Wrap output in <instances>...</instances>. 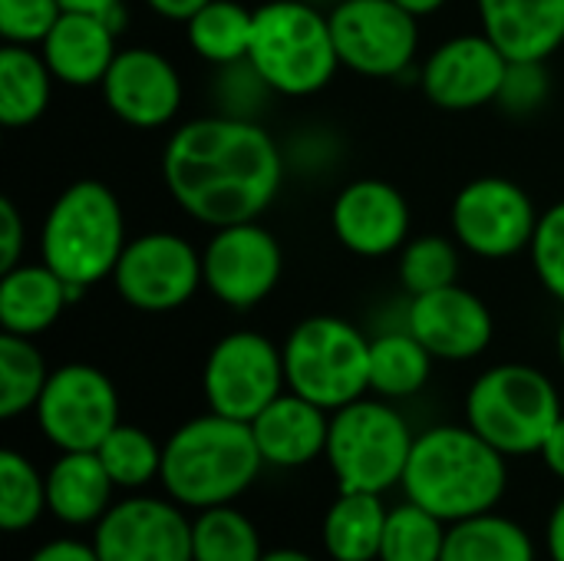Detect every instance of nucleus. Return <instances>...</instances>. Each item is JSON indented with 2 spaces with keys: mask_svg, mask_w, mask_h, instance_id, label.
<instances>
[{
  "mask_svg": "<svg viewBox=\"0 0 564 561\" xmlns=\"http://www.w3.org/2000/svg\"><path fill=\"white\" fill-rule=\"evenodd\" d=\"M555 350H558V364H562L564 370V317L562 324H558V334H555Z\"/></svg>",
  "mask_w": 564,
  "mask_h": 561,
  "instance_id": "de8ad7c7",
  "label": "nucleus"
},
{
  "mask_svg": "<svg viewBox=\"0 0 564 561\" xmlns=\"http://www.w3.org/2000/svg\"><path fill=\"white\" fill-rule=\"evenodd\" d=\"M264 460L251 423L205 413L182 423L162 446V486L188 509L231 506L258 479Z\"/></svg>",
  "mask_w": 564,
  "mask_h": 561,
  "instance_id": "7ed1b4c3",
  "label": "nucleus"
},
{
  "mask_svg": "<svg viewBox=\"0 0 564 561\" xmlns=\"http://www.w3.org/2000/svg\"><path fill=\"white\" fill-rule=\"evenodd\" d=\"M443 561H535V546L519 522L482 513L449 526Z\"/></svg>",
  "mask_w": 564,
  "mask_h": 561,
  "instance_id": "c85d7f7f",
  "label": "nucleus"
},
{
  "mask_svg": "<svg viewBox=\"0 0 564 561\" xmlns=\"http://www.w3.org/2000/svg\"><path fill=\"white\" fill-rule=\"evenodd\" d=\"M116 30L106 20V13L89 10H63L56 26L40 43V53L63 86H99L119 53Z\"/></svg>",
  "mask_w": 564,
  "mask_h": 561,
  "instance_id": "aec40b11",
  "label": "nucleus"
},
{
  "mask_svg": "<svg viewBox=\"0 0 564 561\" xmlns=\"http://www.w3.org/2000/svg\"><path fill=\"white\" fill-rule=\"evenodd\" d=\"M126 241V215L116 192L99 179H79L43 215L40 261L63 281L93 288L112 278Z\"/></svg>",
  "mask_w": 564,
  "mask_h": 561,
  "instance_id": "20e7f679",
  "label": "nucleus"
},
{
  "mask_svg": "<svg viewBox=\"0 0 564 561\" xmlns=\"http://www.w3.org/2000/svg\"><path fill=\"white\" fill-rule=\"evenodd\" d=\"M261 561H314L311 555L297 552V549H274V552H264Z\"/></svg>",
  "mask_w": 564,
  "mask_h": 561,
  "instance_id": "49530a36",
  "label": "nucleus"
},
{
  "mask_svg": "<svg viewBox=\"0 0 564 561\" xmlns=\"http://www.w3.org/2000/svg\"><path fill=\"white\" fill-rule=\"evenodd\" d=\"M539 208L532 195L502 175H482L466 182L449 208L453 238L476 258L506 261L525 251L535 238Z\"/></svg>",
  "mask_w": 564,
  "mask_h": 561,
  "instance_id": "1a4fd4ad",
  "label": "nucleus"
},
{
  "mask_svg": "<svg viewBox=\"0 0 564 561\" xmlns=\"http://www.w3.org/2000/svg\"><path fill=\"white\" fill-rule=\"evenodd\" d=\"M400 284L410 298L440 291L446 284H456L459 278V248L456 238L446 235H416L400 248Z\"/></svg>",
  "mask_w": 564,
  "mask_h": 561,
  "instance_id": "f704fd0d",
  "label": "nucleus"
},
{
  "mask_svg": "<svg viewBox=\"0 0 564 561\" xmlns=\"http://www.w3.org/2000/svg\"><path fill=\"white\" fill-rule=\"evenodd\" d=\"M284 271L281 241L254 218L225 228H212L202 248L205 288L215 301L235 311H248L271 298Z\"/></svg>",
  "mask_w": 564,
  "mask_h": 561,
  "instance_id": "4468645a",
  "label": "nucleus"
},
{
  "mask_svg": "<svg viewBox=\"0 0 564 561\" xmlns=\"http://www.w3.org/2000/svg\"><path fill=\"white\" fill-rule=\"evenodd\" d=\"M50 380L43 354L33 347V337L0 334V417L17 420L33 410Z\"/></svg>",
  "mask_w": 564,
  "mask_h": 561,
  "instance_id": "7c9ffc66",
  "label": "nucleus"
},
{
  "mask_svg": "<svg viewBox=\"0 0 564 561\" xmlns=\"http://www.w3.org/2000/svg\"><path fill=\"white\" fill-rule=\"evenodd\" d=\"M390 509L380 493H344L324 516V549L334 561H377Z\"/></svg>",
  "mask_w": 564,
  "mask_h": 561,
  "instance_id": "a878e982",
  "label": "nucleus"
},
{
  "mask_svg": "<svg viewBox=\"0 0 564 561\" xmlns=\"http://www.w3.org/2000/svg\"><path fill=\"white\" fill-rule=\"evenodd\" d=\"M406 331L436 360H476L489 350L496 321L479 294L459 284H446L430 294L410 298Z\"/></svg>",
  "mask_w": 564,
  "mask_h": 561,
  "instance_id": "a211bd4d",
  "label": "nucleus"
},
{
  "mask_svg": "<svg viewBox=\"0 0 564 561\" xmlns=\"http://www.w3.org/2000/svg\"><path fill=\"white\" fill-rule=\"evenodd\" d=\"M562 420V397L549 374L529 364H499L466 393V423L502 456L539 453Z\"/></svg>",
  "mask_w": 564,
  "mask_h": 561,
  "instance_id": "423d86ee",
  "label": "nucleus"
},
{
  "mask_svg": "<svg viewBox=\"0 0 564 561\" xmlns=\"http://www.w3.org/2000/svg\"><path fill=\"white\" fill-rule=\"evenodd\" d=\"M36 427L59 453L99 450L119 427V393L93 364H63L50 374L36 407Z\"/></svg>",
  "mask_w": 564,
  "mask_h": 561,
  "instance_id": "9b49d317",
  "label": "nucleus"
},
{
  "mask_svg": "<svg viewBox=\"0 0 564 561\" xmlns=\"http://www.w3.org/2000/svg\"><path fill=\"white\" fill-rule=\"evenodd\" d=\"M30 561H102L96 546H86V542H76V539H56V542H46L40 546Z\"/></svg>",
  "mask_w": 564,
  "mask_h": 561,
  "instance_id": "ea45409f",
  "label": "nucleus"
},
{
  "mask_svg": "<svg viewBox=\"0 0 564 561\" xmlns=\"http://www.w3.org/2000/svg\"><path fill=\"white\" fill-rule=\"evenodd\" d=\"M549 96V73L545 63H522V60H509V73L506 83L499 89V106L512 116H525L535 112Z\"/></svg>",
  "mask_w": 564,
  "mask_h": 561,
  "instance_id": "4c0bfd02",
  "label": "nucleus"
},
{
  "mask_svg": "<svg viewBox=\"0 0 564 561\" xmlns=\"http://www.w3.org/2000/svg\"><path fill=\"white\" fill-rule=\"evenodd\" d=\"M330 228L350 255L387 258L410 241V205L397 185L383 179H357L337 192Z\"/></svg>",
  "mask_w": 564,
  "mask_h": 561,
  "instance_id": "6ab92c4d",
  "label": "nucleus"
},
{
  "mask_svg": "<svg viewBox=\"0 0 564 561\" xmlns=\"http://www.w3.org/2000/svg\"><path fill=\"white\" fill-rule=\"evenodd\" d=\"M63 10L59 0H0V36L3 43L40 46Z\"/></svg>",
  "mask_w": 564,
  "mask_h": 561,
  "instance_id": "e433bc0d",
  "label": "nucleus"
},
{
  "mask_svg": "<svg viewBox=\"0 0 564 561\" xmlns=\"http://www.w3.org/2000/svg\"><path fill=\"white\" fill-rule=\"evenodd\" d=\"M96 453L116 489H142L162 473V446L139 427L119 423Z\"/></svg>",
  "mask_w": 564,
  "mask_h": 561,
  "instance_id": "473e14b6",
  "label": "nucleus"
},
{
  "mask_svg": "<svg viewBox=\"0 0 564 561\" xmlns=\"http://www.w3.org/2000/svg\"><path fill=\"white\" fill-rule=\"evenodd\" d=\"M56 76L50 73L40 46H0V122L7 129L33 126L53 96Z\"/></svg>",
  "mask_w": 564,
  "mask_h": 561,
  "instance_id": "393cba45",
  "label": "nucleus"
},
{
  "mask_svg": "<svg viewBox=\"0 0 564 561\" xmlns=\"http://www.w3.org/2000/svg\"><path fill=\"white\" fill-rule=\"evenodd\" d=\"M93 546L102 561H192V522L175 499L132 496L96 522Z\"/></svg>",
  "mask_w": 564,
  "mask_h": 561,
  "instance_id": "dca6fc26",
  "label": "nucleus"
},
{
  "mask_svg": "<svg viewBox=\"0 0 564 561\" xmlns=\"http://www.w3.org/2000/svg\"><path fill=\"white\" fill-rule=\"evenodd\" d=\"M416 436L387 400H354L330 417L327 463L344 493H387L403 483Z\"/></svg>",
  "mask_w": 564,
  "mask_h": 561,
  "instance_id": "6e6552de",
  "label": "nucleus"
},
{
  "mask_svg": "<svg viewBox=\"0 0 564 561\" xmlns=\"http://www.w3.org/2000/svg\"><path fill=\"white\" fill-rule=\"evenodd\" d=\"M162 179L185 215L225 228L271 208L284 182V159L264 126L235 112L198 116L169 136Z\"/></svg>",
  "mask_w": 564,
  "mask_h": 561,
  "instance_id": "f257e3e1",
  "label": "nucleus"
},
{
  "mask_svg": "<svg viewBox=\"0 0 564 561\" xmlns=\"http://www.w3.org/2000/svg\"><path fill=\"white\" fill-rule=\"evenodd\" d=\"M509 56L486 33H459L443 40L420 69L423 96L446 112H469L499 99Z\"/></svg>",
  "mask_w": 564,
  "mask_h": 561,
  "instance_id": "2eb2a0df",
  "label": "nucleus"
},
{
  "mask_svg": "<svg viewBox=\"0 0 564 561\" xmlns=\"http://www.w3.org/2000/svg\"><path fill=\"white\" fill-rule=\"evenodd\" d=\"M99 89L109 112L132 129L169 126L185 99V86L175 63L152 46L119 50Z\"/></svg>",
  "mask_w": 564,
  "mask_h": 561,
  "instance_id": "f3484780",
  "label": "nucleus"
},
{
  "mask_svg": "<svg viewBox=\"0 0 564 561\" xmlns=\"http://www.w3.org/2000/svg\"><path fill=\"white\" fill-rule=\"evenodd\" d=\"M251 433L268 466L297 470L327 453L330 417L324 407L288 390L251 420Z\"/></svg>",
  "mask_w": 564,
  "mask_h": 561,
  "instance_id": "412c9836",
  "label": "nucleus"
},
{
  "mask_svg": "<svg viewBox=\"0 0 564 561\" xmlns=\"http://www.w3.org/2000/svg\"><path fill=\"white\" fill-rule=\"evenodd\" d=\"M482 33L522 63H545L564 43V0H476Z\"/></svg>",
  "mask_w": 564,
  "mask_h": 561,
  "instance_id": "4be33fe9",
  "label": "nucleus"
},
{
  "mask_svg": "<svg viewBox=\"0 0 564 561\" xmlns=\"http://www.w3.org/2000/svg\"><path fill=\"white\" fill-rule=\"evenodd\" d=\"M202 284V251L175 231H145L126 241L112 271L116 294L145 314L178 311Z\"/></svg>",
  "mask_w": 564,
  "mask_h": 561,
  "instance_id": "ddd939ff",
  "label": "nucleus"
},
{
  "mask_svg": "<svg viewBox=\"0 0 564 561\" xmlns=\"http://www.w3.org/2000/svg\"><path fill=\"white\" fill-rule=\"evenodd\" d=\"M288 390L327 413L370 390V341L360 327L334 314L304 317L284 341Z\"/></svg>",
  "mask_w": 564,
  "mask_h": 561,
  "instance_id": "0eeeda50",
  "label": "nucleus"
},
{
  "mask_svg": "<svg viewBox=\"0 0 564 561\" xmlns=\"http://www.w3.org/2000/svg\"><path fill=\"white\" fill-rule=\"evenodd\" d=\"M330 30L340 66L370 79L403 76L420 53V17L397 0H340Z\"/></svg>",
  "mask_w": 564,
  "mask_h": 561,
  "instance_id": "f8f14e48",
  "label": "nucleus"
},
{
  "mask_svg": "<svg viewBox=\"0 0 564 561\" xmlns=\"http://www.w3.org/2000/svg\"><path fill=\"white\" fill-rule=\"evenodd\" d=\"M539 456L545 460V466H549V473H552V476L564 479V413H562V420L552 427L549 440L542 443Z\"/></svg>",
  "mask_w": 564,
  "mask_h": 561,
  "instance_id": "a19ab883",
  "label": "nucleus"
},
{
  "mask_svg": "<svg viewBox=\"0 0 564 561\" xmlns=\"http://www.w3.org/2000/svg\"><path fill=\"white\" fill-rule=\"evenodd\" d=\"M251 33H254V10H248L238 0H208L202 10H195L185 20V36L195 56L221 69L248 63Z\"/></svg>",
  "mask_w": 564,
  "mask_h": 561,
  "instance_id": "bb28decb",
  "label": "nucleus"
},
{
  "mask_svg": "<svg viewBox=\"0 0 564 561\" xmlns=\"http://www.w3.org/2000/svg\"><path fill=\"white\" fill-rule=\"evenodd\" d=\"M284 387V354L258 331H231L208 350L202 390L212 413L251 423Z\"/></svg>",
  "mask_w": 564,
  "mask_h": 561,
  "instance_id": "9d476101",
  "label": "nucleus"
},
{
  "mask_svg": "<svg viewBox=\"0 0 564 561\" xmlns=\"http://www.w3.org/2000/svg\"><path fill=\"white\" fill-rule=\"evenodd\" d=\"M112 489L96 450L59 453L46 473V509L66 526H93L112 509Z\"/></svg>",
  "mask_w": 564,
  "mask_h": 561,
  "instance_id": "b1692460",
  "label": "nucleus"
},
{
  "mask_svg": "<svg viewBox=\"0 0 564 561\" xmlns=\"http://www.w3.org/2000/svg\"><path fill=\"white\" fill-rule=\"evenodd\" d=\"M248 66L278 96L304 99L321 93L340 66L330 13L304 0H268L254 10Z\"/></svg>",
  "mask_w": 564,
  "mask_h": 561,
  "instance_id": "39448f33",
  "label": "nucleus"
},
{
  "mask_svg": "<svg viewBox=\"0 0 564 561\" xmlns=\"http://www.w3.org/2000/svg\"><path fill=\"white\" fill-rule=\"evenodd\" d=\"M66 10H89V13H109L112 7H119L122 0H59Z\"/></svg>",
  "mask_w": 564,
  "mask_h": 561,
  "instance_id": "a18cd8bd",
  "label": "nucleus"
},
{
  "mask_svg": "<svg viewBox=\"0 0 564 561\" xmlns=\"http://www.w3.org/2000/svg\"><path fill=\"white\" fill-rule=\"evenodd\" d=\"M152 13H159L162 20H175L185 23L195 10H202L208 0H142Z\"/></svg>",
  "mask_w": 564,
  "mask_h": 561,
  "instance_id": "79ce46f5",
  "label": "nucleus"
},
{
  "mask_svg": "<svg viewBox=\"0 0 564 561\" xmlns=\"http://www.w3.org/2000/svg\"><path fill=\"white\" fill-rule=\"evenodd\" d=\"M403 10H410L413 17H433L446 7V0H397Z\"/></svg>",
  "mask_w": 564,
  "mask_h": 561,
  "instance_id": "c03bdc74",
  "label": "nucleus"
},
{
  "mask_svg": "<svg viewBox=\"0 0 564 561\" xmlns=\"http://www.w3.org/2000/svg\"><path fill=\"white\" fill-rule=\"evenodd\" d=\"M400 486L410 503L453 526L496 509L509 486V466L469 423L433 427L416 436Z\"/></svg>",
  "mask_w": 564,
  "mask_h": 561,
  "instance_id": "f03ea898",
  "label": "nucleus"
},
{
  "mask_svg": "<svg viewBox=\"0 0 564 561\" xmlns=\"http://www.w3.org/2000/svg\"><path fill=\"white\" fill-rule=\"evenodd\" d=\"M86 294L83 284L63 281L43 261H20L0 278V324L7 334L36 337L50 331L59 314Z\"/></svg>",
  "mask_w": 564,
  "mask_h": 561,
  "instance_id": "5701e85b",
  "label": "nucleus"
},
{
  "mask_svg": "<svg viewBox=\"0 0 564 561\" xmlns=\"http://www.w3.org/2000/svg\"><path fill=\"white\" fill-rule=\"evenodd\" d=\"M529 255L542 288L564 304V198L539 215Z\"/></svg>",
  "mask_w": 564,
  "mask_h": 561,
  "instance_id": "c9c22d12",
  "label": "nucleus"
},
{
  "mask_svg": "<svg viewBox=\"0 0 564 561\" xmlns=\"http://www.w3.org/2000/svg\"><path fill=\"white\" fill-rule=\"evenodd\" d=\"M433 360L410 331L380 334L370 341V390L383 400L416 397L430 384Z\"/></svg>",
  "mask_w": 564,
  "mask_h": 561,
  "instance_id": "cd10ccee",
  "label": "nucleus"
},
{
  "mask_svg": "<svg viewBox=\"0 0 564 561\" xmlns=\"http://www.w3.org/2000/svg\"><path fill=\"white\" fill-rule=\"evenodd\" d=\"M26 248V225L20 218V208L3 198L0 202V271H10L23 261Z\"/></svg>",
  "mask_w": 564,
  "mask_h": 561,
  "instance_id": "58836bf2",
  "label": "nucleus"
},
{
  "mask_svg": "<svg viewBox=\"0 0 564 561\" xmlns=\"http://www.w3.org/2000/svg\"><path fill=\"white\" fill-rule=\"evenodd\" d=\"M545 542H549V555H552V561H564V499L552 509V516H549Z\"/></svg>",
  "mask_w": 564,
  "mask_h": 561,
  "instance_id": "37998d69",
  "label": "nucleus"
},
{
  "mask_svg": "<svg viewBox=\"0 0 564 561\" xmlns=\"http://www.w3.org/2000/svg\"><path fill=\"white\" fill-rule=\"evenodd\" d=\"M46 509V476L36 466L13 453H0V526L7 532H26Z\"/></svg>",
  "mask_w": 564,
  "mask_h": 561,
  "instance_id": "72a5a7b5",
  "label": "nucleus"
},
{
  "mask_svg": "<svg viewBox=\"0 0 564 561\" xmlns=\"http://www.w3.org/2000/svg\"><path fill=\"white\" fill-rule=\"evenodd\" d=\"M440 516L416 503H403L390 509L387 529H383V546L377 561H443L446 549V529Z\"/></svg>",
  "mask_w": 564,
  "mask_h": 561,
  "instance_id": "2f4dec72",
  "label": "nucleus"
},
{
  "mask_svg": "<svg viewBox=\"0 0 564 561\" xmlns=\"http://www.w3.org/2000/svg\"><path fill=\"white\" fill-rule=\"evenodd\" d=\"M264 546L254 522L235 506L202 509L192 522V561H261Z\"/></svg>",
  "mask_w": 564,
  "mask_h": 561,
  "instance_id": "c756f323",
  "label": "nucleus"
}]
</instances>
